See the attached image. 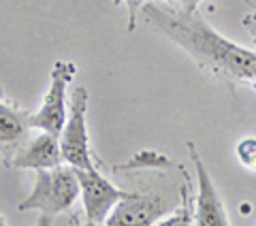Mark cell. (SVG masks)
I'll use <instances>...</instances> for the list:
<instances>
[{
	"label": "cell",
	"mask_w": 256,
	"mask_h": 226,
	"mask_svg": "<svg viewBox=\"0 0 256 226\" xmlns=\"http://www.w3.org/2000/svg\"><path fill=\"white\" fill-rule=\"evenodd\" d=\"M158 224H162V226H190V224H196L194 207H192V198H190V177H184L182 207L175 209L171 218H164V220H160Z\"/></svg>",
	"instance_id": "cell-11"
},
{
	"label": "cell",
	"mask_w": 256,
	"mask_h": 226,
	"mask_svg": "<svg viewBox=\"0 0 256 226\" xmlns=\"http://www.w3.org/2000/svg\"><path fill=\"white\" fill-rule=\"evenodd\" d=\"M254 84H256V79H254Z\"/></svg>",
	"instance_id": "cell-18"
},
{
	"label": "cell",
	"mask_w": 256,
	"mask_h": 226,
	"mask_svg": "<svg viewBox=\"0 0 256 226\" xmlns=\"http://www.w3.org/2000/svg\"><path fill=\"white\" fill-rule=\"evenodd\" d=\"M237 158L244 166L256 168V136H248L237 143Z\"/></svg>",
	"instance_id": "cell-12"
},
{
	"label": "cell",
	"mask_w": 256,
	"mask_h": 226,
	"mask_svg": "<svg viewBox=\"0 0 256 226\" xmlns=\"http://www.w3.org/2000/svg\"><path fill=\"white\" fill-rule=\"evenodd\" d=\"M75 77H77L75 62L60 60V62L54 64L52 84H50V90H47L45 98H43V104L38 107V111L28 116L30 126L34 128V130H45V132L60 136L64 122H66V116H68L66 88Z\"/></svg>",
	"instance_id": "cell-4"
},
{
	"label": "cell",
	"mask_w": 256,
	"mask_h": 226,
	"mask_svg": "<svg viewBox=\"0 0 256 226\" xmlns=\"http://www.w3.org/2000/svg\"><path fill=\"white\" fill-rule=\"evenodd\" d=\"M162 2H169V4H180V0H162Z\"/></svg>",
	"instance_id": "cell-16"
},
{
	"label": "cell",
	"mask_w": 256,
	"mask_h": 226,
	"mask_svg": "<svg viewBox=\"0 0 256 226\" xmlns=\"http://www.w3.org/2000/svg\"><path fill=\"white\" fill-rule=\"evenodd\" d=\"M116 4L124 2L126 9H128V32H134V28H137V15L139 11L143 9V4L148 2V0H114Z\"/></svg>",
	"instance_id": "cell-13"
},
{
	"label": "cell",
	"mask_w": 256,
	"mask_h": 226,
	"mask_svg": "<svg viewBox=\"0 0 256 226\" xmlns=\"http://www.w3.org/2000/svg\"><path fill=\"white\" fill-rule=\"evenodd\" d=\"M244 26L248 28V32H250L252 41H254V45H256V13L246 15V18H244Z\"/></svg>",
	"instance_id": "cell-14"
},
{
	"label": "cell",
	"mask_w": 256,
	"mask_h": 226,
	"mask_svg": "<svg viewBox=\"0 0 256 226\" xmlns=\"http://www.w3.org/2000/svg\"><path fill=\"white\" fill-rule=\"evenodd\" d=\"M88 90L84 86H77L68 96V116L64 128L60 132V150L64 162L75 168H94L98 166V158L92 152L90 134L86 126V113H88Z\"/></svg>",
	"instance_id": "cell-3"
},
{
	"label": "cell",
	"mask_w": 256,
	"mask_h": 226,
	"mask_svg": "<svg viewBox=\"0 0 256 226\" xmlns=\"http://www.w3.org/2000/svg\"><path fill=\"white\" fill-rule=\"evenodd\" d=\"M143 18L158 34L180 45L203 70L218 82L235 88L237 84H254L256 52L242 47L218 34L196 11H186L180 4L146 2Z\"/></svg>",
	"instance_id": "cell-1"
},
{
	"label": "cell",
	"mask_w": 256,
	"mask_h": 226,
	"mask_svg": "<svg viewBox=\"0 0 256 226\" xmlns=\"http://www.w3.org/2000/svg\"><path fill=\"white\" fill-rule=\"evenodd\" d=\"M30 111L20 109L15 102L6 100L0 94V160L9 168L11 158L22 148L34 128L30 126Z\"/></svg>",
	"instance_id": "cell-9"
},
{
	"label": "cell",
	"mask_w": 256,
	"mask_h": 226,
	"mask_svg": "<svg viewBox=\"0 0 256 226\" xmlns=\"http://www.w3.org/2000/svg\"><path fill=\"white\" fill-rule=\"evenodd\" d=\"M143 168H162V171H180L184 173L186 168L180 166L178 162H173L171 158H166L162 152H156V150H141L137 152L128 162L124 164H116L114 171L116 173H130V171H143Z\"/></svg>",
	"instance_id": "cell-10"
},
{
	"label": "cell",
	"mask_w": 256,
	"mask_h": 226,
	"mask_svg": "<svg viewBox=\"0 0 256 226\" xmlns=\"http://www.w3.org/2000/svg\"><path fill=\"white\" fill-rule=\"evenodd\" d=\"M171 200L160 194L128 192L107 218V226H152L171 212Z\"/></svg>",
	"instance_id": "cell-6"
},
{
	"label": "cell",
	"mask_w": 256,
	"mask_h": 226,
	"mask_svg": "<svg viewBox=\"0 0 256 226\" xmlns=\"http://www.w3.org/2000/svg\"><path fill=\"white\" fill-rule=\"evenodd\" d=\"M0 226H6V220H4L2 216H0Z\"/></svg>",
	"instance_id": "cell-17"
},
{
	"label": "cell",
	"mask_w": 256,
	"mask_h": 226,
	"mask_svg": "<svg viewBox=\"0 0 256 226\" xmlns=\"http://www.w3.org/2000/svg\"><path fill=\"white\" fill-rule=\"evenodd\" d=\"M79 190H82V203L86 212V224L100 226L107 224L109 214L114 207L128 196L126 190H120L116 184H111L100 173V166L94 168H77Z\"/></svg>",
	"instance_id": "cell-5"
},
{
	"label": "cell",
	"mask_w": 256,
	"mask_h": 226,
	"mask_svg": "<svg viewBox=\"0 0 256 226\" xmlns=\"http://www.w3.org/2000/svg\"><path fill=\"white\" fill-rule=\"evenodd\" d=\"M198 4H201V0H180V6L186 11H196Z\"/></svg>",
	"instance_id": "cell-15"
},
{
	"label": "cell",
	"mask_w": 256,
	"mask_h": 226,
	"mask_svg": "<svg viewBox=\"0 0 256 226\" xmlns=\"http://www.w3.org/2000/svg\"><path fill=\"white\" fill-rule=\"evenodd\" d=\"M64 162L62 150H60V136L38 130L30 132V136L22 143V148L15 152L11 158L9 168H30V171H38V168H52Z\"/></svg>",
	"instance_id": "cell-8"
},
{
	"label": "cell",
	"mask_w": 256,
	"mask_h": 226,
	"mask_svg": "<svg viewBox=\"0 0 256 226\" xmlns=\"http://www.w3.org/2000/svg\"><path fill=\"white\" fill-rule=\"evenodd\" d=\"M188 156L192 160V164L196 166V184H198V194L194 196V218L198 226H228V218L224 212V205L218 196V190L214 186V180L207 166L203 164L201 156L196 152V145L188 141Z\"/></svg>",
	"instance_id": "cell-7"
},
{
	"label": "cell",
	"mask_w": 256,
	"mask_h": 226,
	"mask_svg": "<svg viewBox=\"0 0 256 226\" xmlns=\"http://www.w3.org/2000/svg\"><path fill=\"white\" fill-rule=\"evenodd\" d=\"M34 188L18 205L20 212H38L41 218L36 220L38 226L54 224L60 214H66L70 207L82 196L79 190V177L77 168L66 162L52 168H38Z\"/></svg>",
	"instance_id": "cell-2"
}]
</instances>
